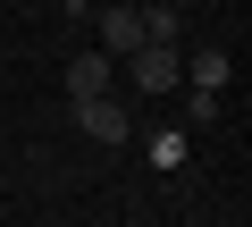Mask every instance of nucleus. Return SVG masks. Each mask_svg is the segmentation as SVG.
Returning <instances> with one entry per match:
<instances>
[{"label":"nucleus","mask_w":252,"mask_h":227,"mask_svg":"<svg viewBox=\"0 0 252 227\" xmlns=\"http://www.w3.org/2000/svg\"><path fill=\"white\" fill-rule=\"evenodd\" d=\"M101 51H109V59L143 51V9H126V0H109V9H101Z\"/></svg>","instance_id":"7ed1b4c3"},{"label":"nucleus","mask_w":252,"mask_h":227,"mask_svg":"<svg viewBox=\"0 0 252 227\" xmlns=\"http://www.w3.org/2000/svg\"><path fill=\"white\" fill-rule=\"evenodd\" d=\"M126 76H135V93H177L185 84V51L177 42H143V51H126Z\"/></svg>","instance_id":"f257e3e1"},{"label":"nucleus","mask_w":252,"mask_h":227,"mask_svg":"<svg viewBox=\"0 0 252 227\" xmlns=\"http://www.w3.org/2000/svg\"><path fill=\"white\" fill-rule=\"evenodd\" d=\"M185 84L193 93H219L227 84V51H185Z\"/></svg>","instance_id":"39448f33"},{"label":"nucleus","mask_w":252,"mask_h":227,"mask_svg":"<svg viewBox=\"0 0 252 227\" xmlns=\"http://www.w3.org/2000/svg\"><path fill=\"white\" fill-rule=\"evenodd\" d=\"M76 127H84V135H93L101 152L135 135V118H126V101H118V93H84V101H76Z\"/></svg>","instance_id":"f03ea898"},{"label":"nucleus","mask_w":252,"mask_h":227,"mask_svg":"<svg viewBox=\"0 0 252 227\" xmlns=\"http://www.w3.org/2000/svg\"><path fill=\"white\" fill-rule=\"evenodd\" d=\"M109 67H118L109 51H76V59H67V101H84V93H109Z\"/></svg>","instance_id":"20e7f679"},{"label":"nucleus","mask_w":252,"mask_h":227,"mask_svg":"<svg viewBox=\"0 0 252 227\" xmlns=\"http://www.w3.org/2000/svg\"><path fill=\"white\" fill-rule=\"evenodd\" d=\"M152 168H185V135H152Z\"/></svg>","instance_id":"423d86ee"}]
</instances>
